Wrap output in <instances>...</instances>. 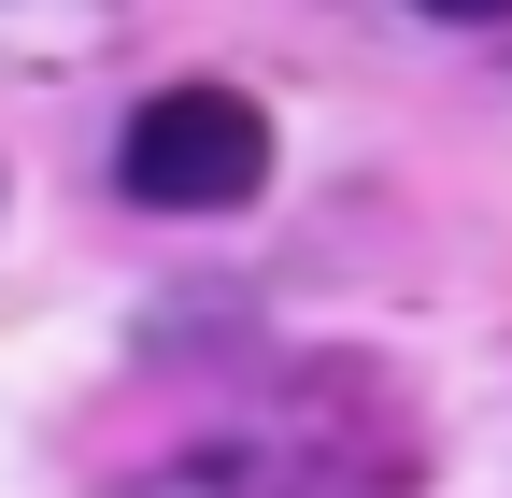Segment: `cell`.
Instances as JSON below:
<instances>
[{
    "instance_id": "2",
    "label": "cell",
    "mask_w": 512,
    "mask_h": 498,
    "mask_svg": "<svg viewBox=\"0 0 512 498\" xmlns=\"http://www.w3.org/2000/svg\"><path fill=\"white\" fill-rule=\"evenodd\" d=\"M413 15H441V29H498L512 0H413Z\"/></svg>"
},
{
    "instance_id": "1",
    "label": "cell",
    "mask_w": 512,
    "mask_h": 498,
    "mask_svg": "<svg viewBox=\"0 0 512 498\" xmlns=\"http://www.w3.org/2000/svg\"><path fill=\"white\" fill-rule=\"evenodd\" d=\"M114 185L143 214H242L271 185V114L242 86H157L128 114V143H114Z\"/></svg>"
}]
</instances>
